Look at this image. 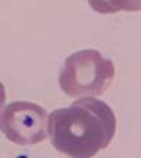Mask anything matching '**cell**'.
<instances>
[{"instance_id":"cell-1","label":"cell","mask_w":141,"mask_h":158,"mask_svg":"<svg viewBox=\"0 0 141 158\" xmlns=\"http://www.w3.org/2000/svg\"><path fill=\"white\" fill-rule=\"evenodd\" d=\"M117 128L113 109L96 98H79L48 116V135L56 151L90 158L107 148Z\"/></svg>"},{"instance_id":"cell-4","label":"cell","mask_w":141,"mask_h":158,"mask_svg":"<svg viewBox=\"0 0 141 158\" xmlns=\"http://www.w3.org/2000/svg\"><path fill=\"white\" fill-rule=\"evenodd\" d=\"M93 11L99 14H114L118 11H141V0H88Z\"/></svg>"},{"instance_id":"cell-2","label":"cell","mask_w":141,"mask_h":158,"mask_svg":"<svg viewBox=\"0 0 141 158\" xmlns=\"http://www.w3.org/2000/svg\"><path fill=\"white\" fill-rule=\"evenodd\" d=\"M116 66L97 49H81L65 59L59 71V88L73 99L97 98L110 88Z\"/></svg>"},{"instance_id":"cell-3","label":"cell","mask_w":141,"mask_h":158,"mask_svg":"<svg viewBox=\"0 0 141 158\" xmlns=\"http://www.w3.org/2000/svg\"><path fill=\"white\" fill-rule=\"evenodd\" d=\"M0 131L13 144H38L48 137L47 110L27 100L9 103L0 110Z\"/></svg>"},{"instance_id":"cell-5","label":"cell","mask_w":141,"mask_h":158,"mask_svg":"<svg viewBox=\"0 0 141 158\" xmlns=\"http://www.w3.org/2000/svg\"><path fill=\"white\" fill-rule=\"evenodd\" d=\"M6 98H7V95H6V88H4L3 82H0V110L3 109L4 103H6Z\"/></svg>"}]
</instances>
